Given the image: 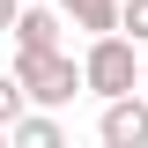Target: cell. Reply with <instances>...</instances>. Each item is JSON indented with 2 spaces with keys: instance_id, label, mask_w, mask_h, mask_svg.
I'll list each match as a JSON object with an SVG mask.
<instances>
[{
  "instance_id": "cell-5",
  "label": "cell",
  "mask_w": 148,
  "mask_h": 148,
  "mask_svg": "<svg viewBox=\"0 0 148 148\" xmlns=\"http://www.w3.org/2000/svg\"><path fill=\"white\" fill-rule=\"evenodd\" d=\"M59 15H67V30L104 37V30H119V0H59Z\"/></svg>"
},
{
  "instance_id": "cell-8",
  "label": "cell",
  "mask_w": 148,
  "mask_h": 148,
  "mask_svg": "<svg viewBox=\"0 0 148 148\" xmlns=\"http://www.w3.org/2000/svg\"><path fill=\"white\" fill-rule=\"evenodd\" d=\"M119 30L133 45H148V0H119Z\"/></svg>"
},
{
  "instance_id": "cell-4",
  "label": "cell",
  "mask_w": 148,
  "mask_h": 148,
  "mask_svg": "<svg viewBox=\"0 0 148 148\" xmlns=\"http://www.w3.org/2000/svg\"><path fill=\"white\" fill-rule=\"evenodd\" d=\"M96 141H104V148H148V96H141V89H126V96H104Z\"/></svg>"
},
{
  "instance_id": "cell-10",
  "label": "cell",
  "mask_w": 148,
  "mask_h": 148,
  "mask_svg": "<svg viewBox=\"0 0 148 148\" xmlns=\"http://www.w3.org/2000/svg\"><path fill=\"white\" fill-rule=\"evenodd\" d=\"M141 96H148V59H141Z\"/></svg>"
},
{
  "instance_id": "cell-7",
  "label": "cell",
  "mask_w": 148,
  "mask_h": 148,
  "mask_svg": "<svg viewBox=\"0 0 148 148\" xmlns=\"http://www.w3.org/2000/svg\"><path fill=\"white\" fill-rule=\"evenodd\" d=\"M22 111H30V89H22V74L8 67V74H0V126H15Z\"/></svg>"
},
{
  "instance_id": "cell-2",
  "label": "cell",
  "mask_w": 148,
  "mask_h": 148,
  "mask_svg": "<svg viewBox=\"0 0 148 148\" xmlns=\"http://www.w3.org/2000/svg\"><path fill=\"white\" fill-rule=\"evenodd\" d=\"M15 74H22V89H30V104H45V111H59V104H74L82 96V59L59 45V52H30V59H15Z\"/></svg>"
},
{
  "instance_id": "cell-1",
  "label": "cell",
  "mask_w": 148,
  "mask_h": 148,
  "mask_svg": "<svg viewBox=\"0 0 148 148\" xmlns=\"http://www.w3.org/2000/svg\"><path fill=\"white\" fill-rule=\"evenodd\" d=\"M126 89H141V45H133L126 30H104V37H89L82 45V96H126Z\"/></svg>"
},
{
  "instance_id": "cell-6",
  "label": "cell",
  "mask_w": 148,
  "mask_h": 148,
  "mask_svg": "<svg viewBox=\"0 0 148 148\" xmlns=\"http://www.w3.org/2000/svg\"><path fill=\"white\" fill-rule=\"evenodd\" d=\"M8 141H15V148H59L67 133H59V119H52L45 104H30V111L15 119V126H8Z\"/></svg>"
},
{
  "instance_id": "cell-9",
  "label": "cell",
  "mask_w": 148,
  "mask_h": 148,
  "mask_svg": "<svg viewBox=\"0 0 148 148\" xmlns=\"http://www.w3.org/2000/svg\"><path fill=\"white\" fill-rule=\"evenodd\" d=\"M15 8H22V0H0V37L15 30Z\"/></svg>"
},
{
  "instance_id": "cell-11",
  "label": "cell",
  "mask_w": 148,
  "mask_h": 148,
  "mask_svg": "<svg viewBox=\"0 0 148 148\" xmlns=\"http://www.w3.org/2000/svg\"><path fill=\"white\" fill-rule=\"evenodd\" d=\"M0 148H8V126H0Z\"/></svg>"
},
{
  "instance_id": "cell-3",
  "label": "cell",
  "mask_w": 148,
  "mask_h": 148,
  "mask_svg": "<svg viewBox=\"0 0 148 148\" xmlns=\"http://www.w3.org/2000/svg\"><path fill=\"white\" fill-rule=\"evenodd\" d=\"M8 37H15V59H30V52H59V45H67V15H59V0H52V8H45V0H22Z\"/></svg>"
}]
</instances>
